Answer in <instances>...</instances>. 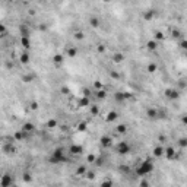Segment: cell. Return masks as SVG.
<instances>
[{"label": "cell", "instance_id": "obj_1", "mask_svg": "<svg viewBox=\"0 0 187 187\" xmlns=\"http://www.w3.org/2000/svg\"><path fill=\"white\" fill-rule=\"evenodd\" d=\"M48 162L53 164V165H57V164H63V162H67V156L65 155V151L61 148H56L51 156L48 158Z\"/></svg>", "mask_w": 187, "mask_h": 187}, {"label": "cell", "instance_id": "obj_2", "mask_svg": "<svg viewBox=\"0 0 187 187\" xmlns=\"http://www.w3.org/2000/svg\"><path fill=\"white\" fill-rule=\"evenodd\" d=\"M154 162L151 159H145L143 162H140V165L138 167V170H136V174H138L139 177H143L146 176V174H151L154 171Z\"/></svg>", "mask_w": 187, "mask_h": 187}, {"label": "cell", "instance_id": "obj_3", "mask_svg": "<svg viewBox=\"0 0 187 187\" xmlns=\"http://www.w3.org/2000/svg\"><path fill=\"white\" fill-rule=\"evenodd\" d=\"M116 151H117V154H120V155H127V154L132 151V148H130V145H129L127 142H118V143L116 145Z\"/></svg>", "mask_w": 187, "mask_h": 187}, {"label": "cell", "instance_id": "obj_4", "mask_svg": "<svg viewBox=\"0 0 187 187\" xmlns=\"http://www.w3.org/2000/svg\"><path fill=\"white\" fill-rule=\"evenodd\" d=\"M12 184H13V176L9 172H5L0 178V187H10Z\"/></svg>", "mask_w": 187, "mask_h": 187}, {"label": "cell", "instance_id": "obj_5", "mask_svg": "<svg viewBox=\"0 0 187 187\" xmlns=\"http://www.w3.org/2000/svg\"><path fill=\"white\" fill-rule=\"evenodd\" d=\"M2 151H3L5 155L12 156V155H15V154H16V146L12 143V142H7V143H5V145L2 146Z\"/></svg>", "mask_w": 187, "mask_h": 187}, {"label": "cell", "instance_id": "obj_6", "mask_svg": "<svg viewBox=\"0 0 187 187\" xmlns=\"http://www.w3.org/2000/svg\"><path fill=\"white\" fill-rule=\"evenodd\" d=\"M164 155H165V158H167V159H170V161L177 159V158H178V155L176 154V149H174L172 146L164 148Z\"/></svg>", "mask_w": 187, "mask_h": 187}, {"label": "cell", "instance_id": "obj_7", "mask_svg": "<svg viewBox=\"0 0 187 187\" xmlns=\"http://www.w3.org/2000/svg\"><path fill=\"white\" fill-rule=\"evenodd\" d=\"M83 146L82 145H70L69 146V152L72 154V155H81V154H83Z\"/></svg>", "mask_w": 187, "mask_h": 187}, {"label": "cell", "instance_id": "obj_8", "mask_svg": "<svg viewBox=\"0 0 187 187\" xmlns=\"http://www.w3.org/2000/svg\"><path fill=\"white\" fill-rule=\"evenodd\" d=\"M19 32H21V38H29V28H28V25H25V23H21L19 25Z\"/></svg>", "mask_w": 187, "mask_h": 187}, {"label": "cell", "instance_id": "obj_9", "mask_svg": "<svg viewBox=\"0 0 187 187\" xmlns=\"http://www.w3.org/2000/svg\"><path fill=\"white\" fill-rule=\"evenodd\" d=\"M164 95L167 96V98H170V99H177L178 96H180V94H178V91H176V89H165V92H164Z\"/></svg>", "mask_w": 187, "mask_h": 187}, {"label": "cell", "instance_id": "obj_10", "mask_svg": "<svg viewBox=\"0 0 187 187\" xmlns=\"http://www.w3.org/2000/svg\"><path fill=\"white\" fill-rule=\"evenodd\" d=\"M99 143H101L104 148H110L113 145V139L110 138V136H101V139H99Z\"/></svg>", "mask_w": 187, "mask_h": 187}, {"label": "cell", "instance_id": "obj_11", "mask_svg": "<svg viewBox=\"0 0 187 187\" xmlns=\"http://www.w3.org/2000/svg\"><path fill=\"white\" fill-rule=\"evenodd\" d=\"M22 132H25V133H32L34 130H35V126L32 123H29V121H27V123H23L22 124V129H21Z\"/></svg>", "mask_w": 187, "mask_h": 187}, {"label": "cell", "instance_id": "obj_12", "mask_svg": "<svg viewBox=\"0 0 187 187\" xmlns=\"http://www.w3.org/2000/svg\"><path fill=\"white\" fill-rule=\"evenodd\" d=\"M155 15H156V10L155 9H149V10H146L143 13V19L145 21H152L155 18Z\"/></svg>", "mask_w": 187, "mask_h": 187}, {"label": "cell", "instance_id": "obj_13", "mask_svg": "<svg viewBox=\"0 0 187 187\" xmlns=\"http://www.w3.org/2000/svg\"><path fill=\"white\" fill-rule=\"evenodd\" d=\"M152 155L155 158H161V156H164V146H155L154 148V151H152Z\"/></svg>", "mask_w": 187, "mask_h": 187}, {"label": "cell", "instance_id": "obj_14", "mask_svg": "<svg viewBox=\"0 0 187 187\" xmlns=\"http://www.w3.org/2000/svg\"><path fill=\"white\" fill-rule=\"evenodd\" d=\"M156 114H158V110L156 108H148L146 110V117L149 120H156Z\"/></svg>", "mask_w": 187, "mask_h": 187}, {"label": "cell", "instance_id": "obj_15", "mask_svg": "<svg viewBox=\"0 0 187 187\" xmlns=\"http://www.w3.org/2000/svg\"><path fill=\"white\" fill-rule=\"evenodd\" d=\"M117 117H118L117 111H110V113L107 114V117H105V121H107V123H113V121L117 120Z\"/></svg>", "mask_w": 187, "mask_h": 187}, {"label": "cell", "instance_id": "obj_16", "mask_svg": "<svg viewBox=\"0 0 187 187\" xmlns=\"http://www.w3.org/2000/svg\"><path fill=\"white\" fill-rule=\"evenodd\" d=\"M63 60H65L63 54H54V56H53V61H54V65H56L57 67H59V66H61Z\"/></svg>", "mask_w": 187, "mask_h": 187}, {"label": "cell", "instance_id": "obj_17", "mask_svg": "<svg viewBox=\"0 0 187 187\" xmlns=\"http://www.w3.org/2000/svg\"><path fill=\"white\" fill-rule=\"evenodd\" d=\"M78 105L79 107H88V105H91V99L86 98V96H82V98H79Z\"/></svg>", "mask_w": 187, "mask_h": 187}, {"label": "cell", "instance_id": "obj_18", "mask_svg": "<svg viewBox=\"0 0 187 187\" xmlns=\"http://www.w3.org/2000/svg\"><path fill=\"white\" fill-rule=\"evenodd\" d=\"M146 48H148V50H151V51H154V50L158 48V43H156L155 40H149V41L146 43Z\"/></svg>", "mask_w": 187, "mask_h": 187}, {"label": "cell", "instance_id": "obj_19", "mask_svg": "<svg viewBox=\"0 0 187 187\" xmlns=\"http://www.w3.org/2000/svg\"><path fill=\"white\" fill-rule=\"evenodd\" d=\"M25 138H27V133L22 132V130H19V132H16V133L13 134V139H15V140H23Z\"/></svg>", "mask_w": 187, "mask_h": 187}, {"label": "cell", "instance_id": "obj_20", "mask_svg": "<svg viewBox=\"0 0 187 187\" xmlns=\"http://www.w3.org/2000/svg\"><path fill=\"white\" fill-rule=\"evenodd\" d=\"M95 96L98 99H105L107 98V89H99V91H95Z\"/></svg>", "mask_w": 187, "mask_h": 187}, {"label": "cell", "instance_id": "obj_21", "mask_svg": "<svg viewBox=\"0 0 187 187\" xmlns=\"http://www.w3.org/2000/svg\"><path fill=\"white\" fill-rule=\"evenodd\" d=\"M67 56L70 57V59H73V57H76L78 56V48L76 47H70V48H67Z\"/></svg>", "mask_w": 187, "mask_h": 187}, {"label": "cell", "instance_id": "obj_22", "mask_svg": "<svg viewBox=\"0 0 187 187\" xmlns=\"http://www.w3.org/2000/svg\"><path fill=\"white\" fill-rule=\"evenodd\" d=\"M19 61H21L22 65L29 63V54H28V53H22V54L19 56Z\"/></svg>", "mask_w": 187, "mask_h": 187}, {"label": "cell", "instance_id": "obj_23", "mask_svg": "<svg viewBox=\"0 0 187 187\" xmlns=\"http://www.w3.org/2000/svg\"><path fill=\"white\" fill-rule=\"evenodd\" d=\"M34 79H35V75H34V73H29V75H23V76H22V81H23L25 83H31Z\"/></svg>", "mask_w": 187, "mask_h": 187}, {"label": "cell", "instance_id": "obj_24", "mask_svg": "<svg viewBox=\"0 0 187 187\" xmlns=\"http://www.w3.org/2000/svg\"><path fill=\"white\" fill-rule=\"evenodd\" d=\"M116 132L120 133V134H124V133H127V126L126 124H117V127H116Z\"/></svg>", "mask_w": 187, "mask_h": 187}, {"label": "cell", "instance_id": "obj_25", "mask_svg": "<svg viewBox=\"0 0 187 187\" xmlns=\"http://www.w3.org/2000/svg\"><path fill=\"white\" fill-rule=\"evenodd\" d=\"M86 171H88V170H86V167H85V165H79V167L76 168V176L83 177L85 174H86Z\"/></svg>", "mask_w": 187, "mask_h": 187}, {"label": "cell", "instance_id": "obj_26", "mask_svg": "<svg viewBox=\"0 0 187 187\" xmlns=\"http://www.w3.org/2000/svg\"><path fill=\"white\" fill-rule=\"evenodd\" d=\"M123 60H124V54H121V53H116L113 56V61H114V63H121Z\"/></svg>", "mask_w": 187, "mask_h": 187}, {"label": "cell", "instance_id": "obj_27", "mask_svg": "<svg viewBox=\"0 0 187 187\" xmlns=\"http://www.w3.org/2000/svg\"><path fill=\"white\" fill-rule=\"evenodd\" d=\"M57 120L56 118H50L48 121H47V129H56L57 127Z\"/></svg>", "mask_w": 187, "mask_h": 187}, {"label": "cell", "instance_id": "obj_28", "mask_svg": "<svg viewBox=\"0 0 187 187\" xmlns=\"http://www.w3.org/2000/svg\"><path fill=\"white\" fill-rule=\"evenodd\" d=\"M146 70H148L149 73H155V72L158 70V65H156V63H149L148 67H146Z\"/></svg>", "mask_w": 187, "mask_h": 187}, {"label": "cell", "instance_id": "obj_29", "mask_svg": "<svg viewBox=\"0 0 187 187\" xmlns=\"http://www.w3.org/2000/svg\"><path fill=\"white\" fill-rule=\"evenodd\" d=\"M89 25H91L92 28H98V27H99V19L95 18V16H92V18L89 19Z\"/></svg>", "mask_w": 187, "mask_h": 187}, {"label": "cell", "instance_id": "obj_30", "mask_svg": "<svg viewBox=\"0 0 187 187\" xmlns=\"http://www.w3.org/2000/svg\"><path fill=\"white\" fill-rule=\"evenodd\" d=\"M114 99H116L117 102H123V101H124V95H123V92H121V91L116 92V94H114Z\"/></svg>", "mask_w": 187, "mask_h": 187}, {"label": "cell", "instance_id": "obj_31", "mask_svg": "<svg viewBox=\"0 0 187 187\" xmlns=\"http://www.w3.org/2000/svg\"><path fill=\"white\" fill-rule=\"evenodd\" d=\"M22 180H23L25 183H31V181H32L31 172H23V174H22Z\"/></svg>", "mask_w": 187, "mask_h": 187}, {"label": "cell", "instance_id": "obj_32", "mask_svg": "<svg viewBox=\"0 0 187 187\" xmlns=\"http://www.w3.org/2000/svg\"><path fill=\"white\" fill-rule=\"evenodd\" d=\"M21 44L23 48H31V41L29 38H21Z\"/></svg>", "mask_w": 187, "mask_h": 187}, {"label": "cell", "instance_id": "obj_33", "mask_svg": "<svg viewBox=\"0 0 187 187\" xmlns=\"http://www.w3.org/2000/svg\"><path fill=\"white\" fill-rule=\"evenodd\" d=\"M78 130H79V132H86V130H88V124H86L85 121H81V123L78 124Z\"/></svg>", "mask_w": 187, "mask_h": 187}, {"label": "cell", "instance_id": "obj_34", "mask_svg": "<svg viewBox=\"0 0 187 187\" xmlns=\"http://www.w3.org/2000/svg\"><path fill=\"white\" fill-rule=\"evenodd\" d=\"M89 111H91V114H92V116H98V114H99V107L94 104V105H91Z\"/></svg>", "mask_w": 187, "mask_h": 187}, {"label": "cell", "instance_id": "obj_35", "mask_svg": "<svg viewBox=\"0 0 187 187\" xmlns=\"http://www.w3.org/2000/svg\"><path fill=\"white\" fill-rule=\"evenodd\" d=\"M110 76H111V79H114V81H118L120 78H121V75L118 73V72H116V70H113L110 73Z\"/></svg>", "mask_w": 187, "mask_h": 187}, {"label": "cell", "instance_id": "obj_36", "mask_svg": "<svg viewBox=\"0 0 187 187\" xmlns=\"http://www.w3.org/2000/svg\"><path fill=\"white\" fill-rule=\"evenodd\" d=\"M94 88H95L96 91H99V89H104V85H102L101 81H95V82H94Z\"/></svg>", "mask_w": 187, "mask_h": 187}, {"label": "cell", "instance_id": "obj_37", "mask_svg": "<svg viewBox=\"0 0 187 187\" xmlns=\"http://www.w3.org/2000/svg\"><path fill=\"white\" fill-rule=\"evenodd\" d=\"M75 38H76V40H83L85 38L83 31H76V32H75Z\"/></svg>", "mask_w": 187, "mask_h": 187}, {"label": "cell", "instance_id": "obj_38", "mask_svg": "<svg viewBox=\"0 0 187 187\" xmlns=\"http://www.w3.org/2000/svg\"><path fill=\"white\" fill-rule=\"evenodd\" d=\"M99 187H114V186H113V181L111 180H104Z\"/></svg>", "mask_w": 187, "mask_h": 187}, {"label": "cell", "instance_id": "obj_39", "mask_svg": "<svg viewBox=\"0 0 187 187\" xmlns=\"http://www.w3.org/2000/svg\"><path fill=\"white\" fill-rule=\"evenodd\" d=\"M165 38V35H164V32H161V31H158V32H155V40H158V41H161V40H164Z\"/></svg>", "mask_w": 187, "mask_h": 187}, {"label": "cell", "instance_id": "obj_40", "mask_svg": "<svg viewBox=\"0 0 187 187\" xmlns=\"http://www.w3.org/2000/svg\"><path fill=\"white\" fill-rule=\"evenodd\" d=\"M91 94H92V92H91V89H89V88H83V89H82V96L89 98V96H91Z\"/></svg>", "mask_w": 187, "mask_h": 187}, {"label": "cell", "instance_id": "obj_41", "mask_svg": "<svg viewBox=\"0 0 187 187\" xmlns=\"http://www.w3.org/2000/svg\"><path fill=\"white\" fill-rule=\"evenodd\" d=\"M95 159H96V156H95L94 154H89L88 156H86V161H88L89 164H94V162H95Z\"/></svg>", "mask_w": 187, "mask_h": 187}, {"label": "cell", "instance_id": "obj_42", "mask_svg": "<svg viewBox=\"0 0 187 187\" xmlns=\"http://www.w3.org/2000/svg\"><path fill=\"white\" fill-rule=\"evenodd\" d=\"M165 117H167V111L159 110V111H158V114H156V118H165Z\"/></svg>", "mask_w": 187, "mask_h": 187}, {"label": "cell", "instance_id": "obj_43", "mask_svg": "<svg viewBox=\"0 0 187 187\" xmlns=\"http://www.w3.org/2000/svg\"><path fill=\"white\" fill-rule=\"evenodd\" d=\"M85 177L88 178V180H94V178H95V172H94V171H86Z\"/></svg>", "mask_w": 187, "mask_h": 187}, {"label": "cell", "instance_id": "obj_44", "mask_svg": "<svg viewBox=\"0 0 187 187\" xmlns=\"http://www.w3.org/2000/svg\"><path fill=\"white\" fill-rule=\"evenodd\" d=\"M120 171L124 172V174H129L130 172V167L129 165H120Z\"/></svg>", "mask_w": 187, "mask_h": 187}, {"label": "cell", "instance_id": "obj_45", "mask_svg": "<svg viewBox=\"0 0 187 187\" xmlns=\"http://www.w3.org/2000/svg\"><path fill=\"white\" fill-rule=\"evenodd\" d=\"M178 145L184 149V148L187 146V139H186V138H180V139H178Z\"/></svg>", "mask_w": 187, "mask_h": 187}, {"label": "cell", "instance_id": "obj_46", "mask_svg": "<svg viewBox=\"0 0 187 187\" xmlns=\"http://www.w3.org/2000/svg\"><path fill=\"white\" fill-rule=\"evenodd\" d=\"M171 35L174 37V38H178V37H181V32H180L178 29H172V31H171Z\"/></svg>", "mask_w": 187, "mask_h": 187}, {"label": "cell", "instance_id": "obj_47", "mask_svg": "<svg viewBox=\"0 0 187 187\" xmlns=\"http://www.w3.org/2000/svg\"><path fill=\"white\" fill-rule=\"evenodd\" d=\"M60 92L63 94V95H69L70 94V89L67 88V86H61V89H60Z\"/></svg>", "mask_w": 187, "mask_h": 187}, {"label": "cell", "instance_id": "obj_48", "mask_svg": "<svg viewBox=\"0 0 187 187\" xmlns=\"http://www.w3.org/2000/svg\"><path fill=\"white\" fill-rule=\"evenodd\" d=\"M5 34H7V29L5 27V23H0V35H5Z\"/></svg>", "mask_w": 187, "mask_h": 187}, {"label": "cell", "instance_id": "obj_49", "mask_svg": "<svg viewBox=\"0 0 187 187\" xmlns=\"http://www.w3.org/2000/svg\"><path fill=\"white\" fill-rule=\"evenodd\" d=\"M96 50H98V53H105V45L104 44H98Z\"/></svg>", "mask_w": 187, "mask_h": 187}, {"label": "cell", "instance_id": "obj_50", "mask_svg": "<svg viewBox=\"0 0 187 187\" xmlns=\"http://www.w3.org/2000/svg\"><path fill=\"white\" fill-rule=\"evenodd\" d=\"M139 187H149V181H148V180H140Z\"/></svg>", "mask_w": 187, "mask_h": 187}, {"label": "cell", "instance_id": "obj_51", "mask_svg": "<svg viewBox=\"0 0 187 187\" xmlns=\"http://www.w3.org/2000/svg\"><path fill=\"white\" fill-rule=\"evenodd\" d=\"M29 107H31V110H38V102H37V101H32V102L29 104Z\"/></svg>", "mask_w": 187, "mask_h": 187}, {"label": "cell", "instance_id": "obj_52", "mask_svg": "<svg viewBox=\"0 0 187 187\" xmlns=\"http://www.w3.org/2000/svg\"><path fill=\"white\" fill-rule=\"evenodd\" d=\"M123 95H124V101H126V99H130V98H133V95H132L130 92H123Z\"/></svg>", "mask_w": 187, "mask_h": 187}, {"label": "cell", "instance_id": "obj_53", "mask_svg": "<svg viewBox=\"0 0 187 187\" xmlns=\"http://www.w3.org/2000/svg\"><path fill=\"white\" fill-rule=\"evenodd\" d=\"M180 48H183V50L187 48V41H186V40H181V43H180Z\"/></svg>", "mask_w": 187, "mask_h": 187}, {"label": "cell", "instance_id": "obj_54", "mask_svg": "<svg viewBox=\"0 0 187 187\" xmlns=\"http://www.w3.org/2000/svg\"><path fill=\"white\" fill-rule=\"evenodd\" d=\"M158 140H159L161 143H162V142H165V140H167V138H165V136H164V134H159V138H158Z\"/></svg>", "mask_w": 187, "mask_h": 187}, {"label": "cell", "instance_id": "obj_55", "mask_svg": "<svg viewBox=\"0 0 187 187\" xmlns=\"http://www.w3.org/2000/svg\"><path fill=\"white\" fill-rule=\"evenodd\" d=\"M6 67H7V69H13V63H12V61H7V63H6Z\"/></svg>", "mask_w": 187, "mask_h": 187}, {"label": "cell", "instance_id": "obj_56", "mask_svg": "<svg viewBox=\"0 0 187 187\" xmlns=\"http://www.w3.org/2000/svg\"><path fill=\"white\" fill-rule=\"evenodd\" d=\"M40 29H41V31H47V25L41 23V25H40Z\"/></svg>", "mask_w": 187, "mask_h": 187}, {"label": "cell", "instance_id": "obj_57", "mask_svg": "<svg viewBox=\"0 0 187 187\" xmlns=\"http://www.w3.org/2000/svg\"><path fill=\"white\" fill-rule=\"evenodd\" d=\"M10 187H18V186H16V184H12V186H10Z\"/></svg>", "mask_w": 187, "mask_h": 187}]
</instances>
